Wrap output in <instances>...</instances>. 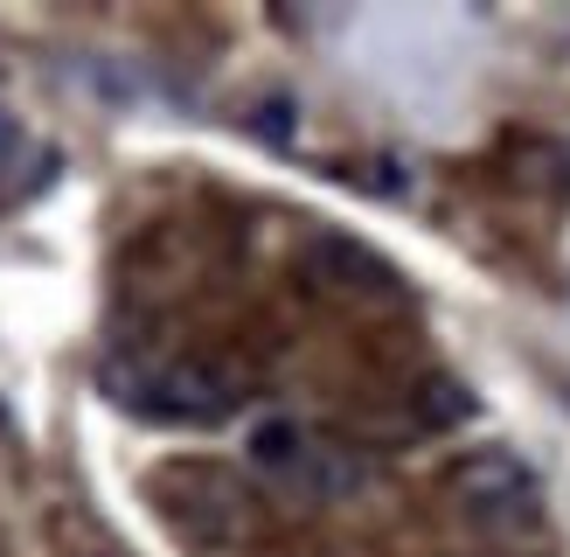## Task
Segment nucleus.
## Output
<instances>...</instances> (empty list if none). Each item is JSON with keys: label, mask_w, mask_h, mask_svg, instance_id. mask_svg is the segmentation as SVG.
Here are the masks:
<instances>
[{"label": "nucleus", "mask_w": 570, "mask_h": 557, "mask_svg": "<svg viewBox=\"0 0 570 557\" xmlns=\"http://www.w3.org/2000/svg\"><path fill=\"white\" fill-rule=\"evenodd\" d=\"M244 460H250V473H265L278 495L321 501V509L376 488V460H368L362 446L334 439L327 426H306V418H258L250 439H244Z\"/></svg>", "instance_id": "obj_2"}, {"label": "nucleus", "mask_w": 570, "mask_h": 557, "mask_svg": "<svg viewBox=\"0 0 570 557\" xmlns=\"http://www.w3.org/2000/svg\"><path fill=\"white\" fill-rule=\"evenodd\" d=\"M21 154H28V139H21V126H14V111H0V175H14Z\"/></svg>", "instance_id": "obj_6"}, {"label": "nucleus", "mask_w": 570, "mask_h": 557, "mask_svg": "<svg viewBox=\"0 0 570 557\" xmlns=\"http://www.w3.org/2000/svg\"><path fill=\"white\" fill-rule=\"evenodd\" d=\"M460 418H473V390L460 377H424L411 390V432H445Z\"/></svg>", "instance_id": "obj_5"}, {"label": "nucleus", "mask_w": 570, "mask_h": 557, "mask_svg": "<svg viewBox=\"0 0 570 557\" xmlns=\"http://www.w3.org/2000/svg\"><path fill=\"white\" fill-rule=\"evenodd\" d=\"M98 390L126 418L209 432L250 404V370L209 349H111L98 362Z\"/></svg>", "instance_id": "obj_1"}, {"label": "nucleus", "mask_w": 570, "mask_h": 557, "mask_svg": "<svg viewBox=\"0 0 570 557\" xmlns=\"http://www.w3.org/2000/svg\"><path fill=\"white\" fill-rule=\"evenodd\" d=\"M299 272L321 300H341V306H362V314H396L411 306V286L376 244H362L348 231H313L299 244Z\"/></svg>", "instance_id": "obj_4"}, {"label": "nucleus", "mask_w": 570, "mask_h": 557, "mask_svg": "<svg viewBox=\"0 0 570 557\" xmlns=\"http://www.w3.org/2000/svg\"><path fill=\"white\" fill-rule=\"evenodd\" d=\"M445 495H452V509L494 544H543V529H550L543 481H535V467L522 453H508V446L466 453L445 473Z\"/></svg>", "instance_id": "obj_3"}]
</instances>
